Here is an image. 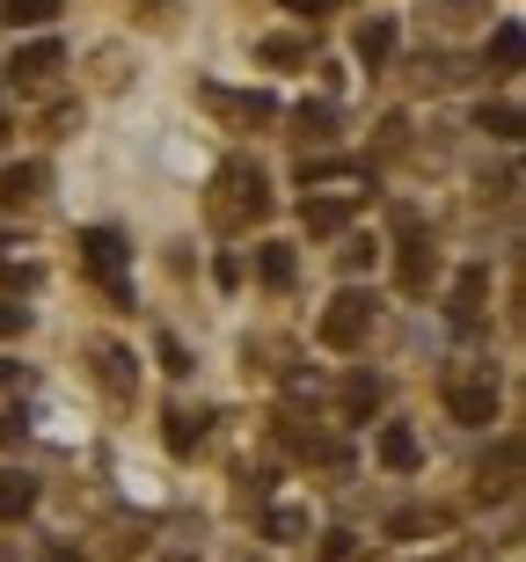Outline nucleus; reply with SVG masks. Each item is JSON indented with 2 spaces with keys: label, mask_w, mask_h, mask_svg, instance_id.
<instances>
[{
  "label": "nucleus",
  "mask_w": 526,
  "mask_h": 562,
  "mask_svg": "<svg viewBox=\"0 0 526 562\" xmlns=\"http://www.w3.org/2000/svg\"><path fill=\"white\" fill-rule=\"evenodd\" d=\"M366 329H373V292H337L329 314H322V344L329 351H358Z\"/></svg>",
  "instance_id": "nucleus-1"
},
{
  "label": "nucleus",
  "mask_w": 526,
  "mask_h": 562,
  "mask_svg": "<svg viewBox=\"0 0 526 562\" xmlns=\"http://www.w3.org/2000/svg\"><path fill=\"white\" fill-rule=\"evenodd\" d=\"M81 271L110 292V300H125V234L110 227H88L81 234Z\"/></svg>",
  "instance_id": "nucleus-2"
},
{
  "label": "nucleus",
  "mask_w": 526,
  "mask_h": 562,
  "mask_svg": "<svg viewBox=\"0 0 526 562\" xmlns=\"http://www.w3.org/2000/svg\"><path fill=\"white\" fill-rule=\"evenodd\" d=\"M373 409H380V387H373V380H351V387H344V417H373Z\"/></svg>",
  "instance_id": "nucleus-16"
},
{
  "label": "nucleus",
  "mask_w": 526,
  "mask_h": 562,
  "mask_svg": "<svg viewBox=\"0 0 526 562\" xmlns=\"http://www.w3.org/2000/svg\"><path fill=\"white\" fill-rule=\"evenodd\" d=\"M176 562H183V555H176Z\"/></svg>",
  "instance_id": "nucleus-26"
},
{
  "label": "nucleus",
  "mask_w": 526,
  "mask_h": 562,
  "mask_svg": "<svg viewBox=\"0 0 526 562\" xmlns=\"http://www.w3.org/2000/svg\"><path fill=\"white\" fill-rule=\"evenodd\" d=\"M30 512H37V482L15 475V468H0V526L30 519Z\"/></svg>",
  "instance_id": "nucleus-7"
},
{
  "label": "nucleus",
  "mask_w": 526,
  "mask_h": 562,
  "mask_svg": "<svg viewBox=\"0 0 526 562\" xmlns=\"http://www.w3.org/2000/svg\"><path fill=\"white\" fill-rule=\"evenodd\" d=\"M446 409H454V424H497V380H468V387H454Z\"/></svg>",
  "instance_id": "nucleus-4"
},
{
  "label": "nucleus",
  "mask_w": 526,
  "mask_h": 562,
  "mask_svg": "<svg viewBox=\"0 0 526 562\" xmlns=\"http://www.w3.org/2000/svg\"><path fill=\"white\" fill-rule=\"evenodd\" d=\"M44 562H88V555H74V548H52V555H44Z\"/></svg>",
  "instance_id": "nucleus-23"
},
{
  "label": "nucleus",
  "mask_w": 526,
  "mask_h": 562,
  "mask_svg": "<svg viewBox=\"0 0 526 562\" xmlns=\"http://www.w3.org/2000/svg\"><path fill=\"white\" fill-rule=\"evenodd\" d=\"M37 183H44V168H37V161L0 168V198H8V205H22V198H37Z\"/></svg>",
  "instance_id": "nucleus-13"
},
{
  "label": "nucleus",
  "mask_w": 526,
  "mask_h": 562,
  "mask_svg": "<svg viewBox=\"0 0 526 562\" xmlns=\"http://www.w3.org/2000/svg\"><path fill=\"white\" fill-rule=\"evenodd\" d=\"M22 438V417H0V446H15Z\"/></svg>",
  "instance_id": "nucleus-22"
},
{
  "label": "nucleus",
  "mask_w": 526,
  "mask_h": 562,
  "mask_svg": "<svg viewBox=\"0 0 526 562\" xmlns=\"http://www.w3.org/2000/svg\"><path fill=\"white\" fill-rule=\"evenodd\" d=\"M293 15H329V8H344V0H286Z\"/></svg>",
  "instance_id": "nucleus-21"
},
{
  "label": "nucleus",
  "mask_w": 526,
  "mask_h": 562,
  "mask_svg": "<svg viewBox=\"0 0 526 562\" xmlns=\"http://www.w3.org/2000/svg\"><path fill=\"white\" fill-rule=\"evenodd\" d=\"M52 15H59V0H0V22H15V30H44Z\"/></svg>",
  "instance_id": "nucleus-11"
},
{
  "label": "nucleus",
  "mask_w": 526,
  "mask_h": 562,
  "mask_svg": "<svg viewBox=\"0 0 526 562\" xmlns=\"http://www.w3.org/2000/svg\"><path fill=\"white\" fill-rule=\"evenodd\" d=\"M490 66H497V74H512V66H519V22H497V30H490Z\"/></svg>",
  "instance_id": "nucleus-14"
},
{
  "label": "nucleus",
  "mask_w": 526,
  "mask_h": 562,
  "mask_svg": "<svg viewBox=\"0 0 526 562\" xmlns=\"http://www.w3.org/2000/svg\"><path fill=\"white\" fill-rule=\"evenodd\" d=\"M59 59H66V44L37 37V44H22L15 59H8V81H44V74H59Z\"/></svg>",
  "instance_id": "nucleus-6"
},
{
  "label": "nucleus",
  "mask_w": 526,
  "mask_h": 562,
  "mask_svg": "<svg viewBox=\"0 0 526 562\" xmlns=\"http://www.w3.org/2000/svg\"><path fill=\"white\" fill-rule=\"evenodd\" d=\"M8 373H15V366H8V358H0V380H8Z\"/></svg>",
  "instance_id": "nucleus-24"
},
{
  "label": "nucleus",
  "mask_w": 526,
  "mask_h": 562,
  "mask_svg": "<svg viewBox=\"0 0 526 562\" xmlns=\"http://www.w3.org/2000/svg\"><path fill=\"white\" fill-rule=\"evenodd\" d=\"M380 460H388L395 475H410V468H417V460H424L417 431H410V424H388V431H380Z\"/></svg>",
  "instance_id": "nucleus-8"
},
{
  "label": "nucleus",
  "mask_w": 526,
  "mask_h": 562,
  "mask_svg": "<svg viewBox=\"0 0 526 562\" xmlns=\"http://www.w3.org/2000/svg\"><path fill=\"white\" fill-rule=\"evenodd\" d=\"M220 183L234 190V212H271V190H264V168H249V161H227V168H220Z\"/></svg>",
  "instance_id": "nucleus-5"
},
{
  "label": "nucleus",
  "mask_w": 526,
  "mask_h": 562,
  "mask_svg": "<svg viewBox=\"0 0 526 562\" xmlns=\"http://www.w3.org/2000/svg\"><path fill=\"white\" fill-rule=\"evenodd\" d=\"M256 271H264V285L286 292L293 285V249H278V241H264V256H256Z\"/></svg>",
  "instance_id": "nucleus-15"
},
{
  "label": "nucleus",
  "mask_w": 526,
  "mask_h": 562,
  "mask_svg": "<svg viewBox=\"0 0 526 562\" xmlns=\"http://www.w3.org/2000/svg\"><path fill=\"white\" fill-rule=\"evenodd\" d=\"M300 220H307V234H337L344 220H351V198H307Z\"/></svg>",
  "instance_id": "nucleus-10"
},
{
  "label": "nucleus",
  "mask_w": 526,
  "mask_h": 562,
  "mask_svg": "<svg viewBox=\"0 0 526 562\" xmlns=\"http://www.w3.org/2000/svg\"><path fill=\"white\" fill-rule=\"evenodd\" d=\"M22 322H30V307H8L0 300V336H22Z\"/></svg>",
  "instance_id": "nucleus-20"
},
{
  "label": "nucleus",
  "mask_w": 526,
  "mask_h": 562,
  "mask_svg": "<svg viewBox=\"0 0 526 562\" xmlns=\"http://www.w3.org/2000/svg\"><path fill=\"white\" fill-rule=\"evenodd\" d=\"M264 59H271V66H300V59H307V52H300L293 37H271V44H264Z\"/></svg>",
  "instance_id": "nucleus-19"
},
{
  "label": "nucleus",
  "mask_w": 526,
  "mask_h": 562,
  "mask_svg": "<svg viewBox=\"0 0 526 562\" xmlns=\"http://www.w3.org/2000/svg\"><path fill=\"white\" fill-rule=\"evenodd\" d=\"M388 52H395V22H388V15H373L366 30H358V59H366V66H380Z\"/></svg>",
  "instance_id": "nucleus-12"
},
{
  "label": "nucleus",
  "mask_w": 526,
  "mask_h": 562,
  "mask_svg": "<svg viewBox=\"0 0 526 562\" xmlns=\"http://www.w3.org/2000/svg\"><path fill=\"white\" fill-rule=\"evenodd\" d=\"M432 271H439V256H432V241L417 234V220L402 212V292H424Z\"/></svg>",
  "instance_id": "nucleus-3"
},
{
  "label": "nucleus",
  "mask_w": 526,
  "mask_h": 562,
  "mask_svg": "<svg viewBox=\"0 0 526 562\" xmlns=\"http://www.w3.org/2000/svg\"><path fill=\"white\" fill-rule=\"evenodd\" d=\"M483 132L490 139H519V110L512 103H483Z\"/></svg>",
  "instance_id": "nucleus-17"
},
{
  "label": "nucleus",
  "mask_w": 526,
  "mask_h": 562,
  "mask_svg": "<svg viewBox=\"0 0 526 562\" xmlns=\"http://www.w3.org/2000/svg\"><path fill=\"white\" fill-rule=\"evenodd\" d=\"M0 132H8V103H0Z\"/></svg>",
  "instance_id": "nucleus-25"
},
{
  "label": "nucleus",
  "mask_w": 526,
  "mask_h": 562,
  "mask_svg": "<svg viewBox=\"0 0 526 562\" xmlns=\"http://www.w3.org/2000/svg\"><path fill=\"white\" fill-rule=\"evenodd\" d=\"M198 431H205L198 417H169V446H176V453H190V446H198Z\"/></svg>",
  "instance_id": "nucleus-18"
},
{
  "label": "nucleus",
  "mask_w": 526,
  "mask_h": 562,
  "mask_svg": "<svg viewBox=\"0 0 526 562\" xmlns=\"http://www.w3.org/2000/svg\"><path fill=\"white\" fill-rule=\"evenodd\" d=\"M483 292H490V271L483 263H475V271H461V285H454V322H475V314H483Z\"/></svg>",
  "instance_id": "nucleus-9"
}]
</instances>
